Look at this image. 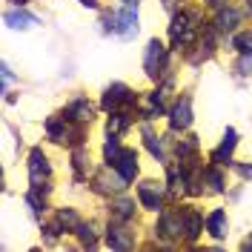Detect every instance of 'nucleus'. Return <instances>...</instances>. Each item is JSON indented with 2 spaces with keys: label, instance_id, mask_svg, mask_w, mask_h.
Segmentation results:
<instances>
[{
  "label": "nucleus",
  "instance_id": "f257e3e1",
  "mask_svg": "<svg viewBox=\"0 0 252 252\" xmlns=\"http://www.w3.org/2000/svg\"><path fill=\"white\" fill-rule=\"evenodd\" d=\"M163 61H166V49H163V43H160V40H152V43L146 46V58H143L146 75H149V78H158L160 69H163Z\"/></svg>",
  "mask_w": 252,
  "mask_h": 252
},
{
  "label": "nucleus",
  "instance_id": "f03ea898",
  "mask_svg": "<svg viewBox=\"0 0 252 252\" xmlns=\"http://www.w3.org/2000/svg\"><path fill=\"white\" fill-rule=\"evenodd\" d=\"M132 100H135V97H132V92H129V86H124V83H112L109 89L103 92V100H100V106H103L106 112H115L118 106H121V103H126V106H129Z\"/></svg>",
  "mask_w": 252,
  "mask_h": 252
},
{
  "label": "nucleus",
  "instance_id": "7ed1b4c3",
  "mask_svg": "<svg viewBox=\"0 0 252 252\" xmlns=\"http://www.w3.org/2000/svg\"><path fill=\"white\" fill-rule=\"evenodd\" d=\"M112 169H118L121 178L126 181H132L135 175H138V155H135V149H121L115 160H112Z\"/></svg>",
  "mask_w": 252,
  "mask_h": 252
},
{
  "label": "nucleus",
  "instance_id": "20e7f679",
  "mask_svg": "<svg viewBox=\"0 0 252 252\" xmlns=\"http://www.w3.org/2000/svg\"><path fill=\"white\" fill-rule=\"evenodd\" d=\"M115 23H118L115 32H118L124 40H132V37L138 34V9H135V6H126L124 12L115 17Z\"/></svg>",
  "mask_w": 252,
  "mask_h": 252
},
{
  "label": "nucleus",
  "instance_id": "39448f33",
  "mask_svg": "<svg viewBox=\"0 0 252 252\" xmlns=\"http://www.w3.org/2000/svg\"><path fill=\"white\" fill-rule=\"evenodd\" d=\"M169 118H172V121H169V124H172V129H187V126L192 124V100H189L187 94H184V97H181V100L172 106Z\"/></svg>",
  "mask_w": 252,
  "mask_h": 252
},
{
  "label": "nucleus",
  "instance_id": "423d86ee",
  "mask_svg": "<svg viewBox=\"0 0 252 252\" xmlns=\"http://www.w3.org/2000/svg\"><path fill=\"white\" fill-rule=\"evenodd\" d=\"M29 175H32V184L40 187V181L49 175V163H46V155L40 149H32L29 155Z\"/></svg>",
  "mask_w": 252,
  "mask_h": 252
},
{
  "label": "nucleus",
  "instance_id": "0eeeda50",
  "mask_svg": "<svg viewBox=\"0 0 252 252\" xmlns=\"http://www.w3.org/2000/svg\"><path fill=\"white\" fill-rule=\"evenodd\" d=\"M138 198H141V204L146 209H155V212L160 209V187L152 184V181H146V184L138 187Z\"/></svg>",
  "mask_w": 252,
  "mask_h": 252
},
{
  "label": "nucleus",
  "instance_id": "6e6552de",
  "mask_svg": "<svg viewBox=\"0 0 252 252\" xmlns=\"http://www.w3.org/2000/svg\"><path fill=\"white\" fill-rule=\"evenodd\" d=\"M66 115L72 118V121H92V115H94V109H92V103L86 100V97H78V100H72L69 103V109H66Z\"/></svg>",
  "mask_w": 252,
  "mask_h": 252
},
{
  "label": "nucleus",
  "instance_id": "1a4fd4ad",
  "mask_svg": "<svg viewBox=\"0 0 252 252\" xmlns=\"http://www.w3.org/2000/svg\"><path fill=\"white\" fill-rule=\"evenodd\" d=\"M181 218H184V232H187V238L195 241V238L201 235V215L192 206H187V209H181Z\"/></svg>",
  "mask_w": 252,
  "mask_h": 252
},
{
  "label": "nucleus",
  "instance_id": "9d476101",
  "mask_svg": "<svg viewBox=\"0 0 252 252\" xmlns=\"http://www.w3.org/2000/svg\"><path fill=\"white\" fill-rule=\"evenodd\" d=\"M235 143H238L235 129H226V135H223V143H220L218 149L212 152V160H215V163H223V160H229L232 149H235Z\"/></svg>",
  "mask_w": 252,
  "mask_h": 252
},
{
  "label": "nucleus",
  "instance_id": "9b49d317",
  "mask_svg": "<svg viewBox=\"0 0 252 252\" xmlns=\"http://www.w3.org/2000/svg\"><path fill=\"white\" fill-rule=\"evenodd\" d=\"M206 226H209V235L212 238H223L226 235V226H229V223H226V212H223V209H215V212L206 218Z\"/></svg>",
  "mask_w": 252,
  "mask_h": 252
},
{
  "label": "nucleus",
  "instance_id": "f8f14e48",
  "mask_svg": "<svg viewBox=\"0 0 252 252\" xmlns=\"http://www.w3.org/2000/svg\"><path fill=\"white\" fill-rule=\"evenodd\" d=\"M6 23L12 26V29H29V26H34L37 23V17L29 15V12H6Z\"/></svg>",
  "mask_w": 252,
  "mask_h": 252
},
{
  "label": "nucleus",
  "instance_id": "ddd939ff",
  "mask_svg": "<svg viewBox=\"0 0 252 252\" xmlns=\"http://www.w3.org/2000/svg\"><path fill=\"white\" fill-rule=\"evenodd\" d=\"M135 241L126 235V229H109V247H115V250H129Z\"/></svg>",
  "mask_w": 252,
  "mask_h": 252
},
{
  "label": "nucleus",
  "instance_id": "4468645a",
  "mask_svg": "<svg viewBox=\"0 0 252 252\" xmlns=\"http://www.w3.org/2000/svg\"><path fill=\"white\" fill-rule=\"evenodd\" d=\"M241 20V15H238L235 9H220L218 12V29H235V23Z\"/></svg>",
  "mask_w": 252,
  "mask_h": 252
},
{
  "label": "nucleus",
  "instance_id": "2eb2a0df",
  "mask_svg": "<svg viewBox=\"0 0 252 252\" xmlns=\"http://www.w3.org/2000/svg\"><path fill=\"white\" fill-rule=\"evenodd\" d=\"M112 209H115V218L118 220H129L132 212H135V204H132V201H115Z\"/></svg>",
  "mask_w": 252,
  "mask_h": 252
},
{
  "label": "nucleus",
  "instance_id": "dca6fc26",
  "mask_svg": "<svg viewBox=\"0 0 252 252\" xmlns=\"http://www.w3.org/2000/svg\"><path fill=\"white\" fill-rule=\"evenodd\" d=\"M235 49L241 55H252V32H244L235 37Z\"/></svg>",
  "mask_w": 252,
  "mask_h": 252
},
{
  "label": "nucleus",
  "instance_id": "f3484780",
  "mask_svg": "<svg viewBox=\"0 0 252 252\" xmlns=\"http://www.w3.org/2000/svg\"><path fill=\"white\" fill-rule=\"evenodd\" d=\"M126 126H129V115H112V121H109V135L124 132Z\"/></svg>",
  "mask_w": 252,
  "mask_h": 252
},
{
  "label": "nucleus",
  "instance_id": "a211bd4d",
  "mask_svg": "<svg viewBox=\"0 0 252 252\" xmlns=\"http://www.w3.org/2000/svg\"><path fill=\"white\" fill-rule=\"evenodd\" d=\"M209 184H212L215 192H220V189H223V178H220L218 172H209Z\"/></svg>",
  "mask_w": 252,
  "mask_h": 252
},
{
  "label": "nucleus",
  "instance_id": "6ab92c4d",
  "mask_svg": "<svg viewBox=\"0 0 252 252\" xmlns=\"http://www.w3.org/2000/svg\"><path fill=\"white\" fill-rule=\"evenodd\" d=\"M238 172L244 175V178H252V166H238Z\"/></svg>",
  "mask_w": 252,
  "mask_h": 252
},
{
  "label": "nucleus",
  "instance_id": "aec40b11",
  "mask_svg": "<svg viewBox=\"0 0 252 252\" xmlns=\"http://www.w3.org/2000/svg\"><path fill=\"white\" fill-rule=\"evenodd\" d=\"M244 247H247V250H252V238H247V241H244Z\"/></svg>",
  "mask_w": 252,
  "mask_h": 252
},
{
  "label": "nucleus",
  "instance_id": "412c9836",
  "mask_svg": "<svg viewBox=\"0 0 252 252\" xmlns=\"http://www.w3.org/2000/svg\"><path fill=\"white\" fill-rule=\"evenodd\" d=\"M209 3H215V6H220V0H209Z\"/></svg>",
  "mask_w": 252,
  "mask_h": 252
}]
</instances>
